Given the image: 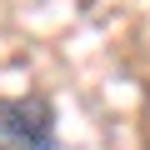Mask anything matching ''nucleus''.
<instances>
[{"label":"nucleus","mask_w":150,"mask_h":150,"mask_svg":"<svg viewBox=\"0 0 150 150\" xmlns=\"http://www.w3.org/2000/svg\"><path fill=\"white\" fill-rule=\"evenodd\" d=\"M0 150H55V105L45 95L0 100Z\"/></svg>","instance_id":"obj_1"}]
</instances>
